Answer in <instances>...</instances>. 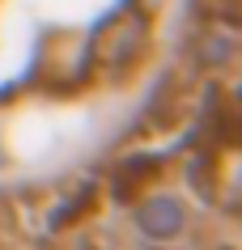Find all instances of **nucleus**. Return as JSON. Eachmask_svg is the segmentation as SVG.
I'll return each instance as SVG.
<instances>
[{"mask_svg":"<svg viewBox=\"0 0 242 250\" xmlns=\"http://www.w3.org/2000/svg\"><path fill=\"white\" fill-rule=\"evenodd\" d=\"M178 208L175 204H149V208H140V225H145V233H153V237H170V233H178Z\"/></svg>","mask_w":242,"mask_h":250,"instance_id":"nucleus-1","label":"nucleus"}]
</instances>
